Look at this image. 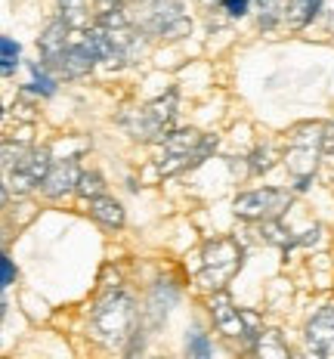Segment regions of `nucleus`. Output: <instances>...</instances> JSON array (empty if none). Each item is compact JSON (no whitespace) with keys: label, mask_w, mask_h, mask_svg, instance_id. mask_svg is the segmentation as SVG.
<instances>
[{"label":"nucleus","mask_w":334,"mask_h":359,"mask_svg":"<svg viewBox=\"0 0 334 359\" xmlns=\"http://www.w3.org/2000/svg\"><path fill=\"white\" fill-rule=\"evenodd\" d=\"M214 149H217V137H204V133H198V130H174V133L165 137L158 170L165 177L180 174V170H186V168L202 164Z\"/></svg>","instance_id":"obj_1"},{"label":"nucleus","mask_w":334,"mask_h":359,"mask_svg":"<svg viewBox=\"0 0 334 359\" xmlns=\"http://www.w3.org/2000/svg\"><path fill=\"white\" fill-rule=\"evenodd\" d=\"M133 325H137V306L127 294H109L96 304L93 316H90V328L102 344L111 347H121L130 338Z\"/></svg>","instance_id":"obj_2"},{"label":"nucleus","mask_w":334,"mask_h":359,"mask_svg":"<svg viewBox=\"0 0 334 359\" xmlns=\"http://www.w3.org/2000/svg\"><path fill=\"white\" fill-rule=\"evenodd\" d=\"M202 260L204 264L198 269L195 282L204 291H220L242 269V245L235 238H211L204 245Z\"/></svg>","instance_id":"obj_3"},{"label":"nucleus","mask_w":334,"mask_h":359,"mask_svg":"<svg viewBox=\"0 0 334 359\" xmlns=\"http://www.w3.org/2000/svg\"><path fill=\"white\" fill-rule=\"evenodd\" d=\"M174 111H176V93L170 90L167 96H158V100L127 111L121 121L137 140H143V143H158V140L167 137V124H170V118H174Z\"/></svg>","instance_id":"obj_4"},{"label":"nucleus","mask_w":334,"mask_h":359,"mask_svg":"<svg viewBox=\"0 0 334 359\" xmlns=\"http://www.w3.org/2000/svg\"><path fill=\"white\" fill-rule=\"evenodd\" d=\"M146 34H161V37H180L192 32V22L186 19L180 0H152L146 6V16L139 22Z\"/></svg>","instance_id":"obj_5"},{"label":"nucleus","mask_w":334,"mask_h":359,"mask_svg":"<svg viewBox=\"0 0 334 359\" xmlns=\"http://www.w3.org/2000/svg\"><path fill=\"white\" fill-rule=\"evenodd\" d=\"M211 313H214V325L220 328L226 338H242V341H257V334L254 332V325H257V319L251 316V313H242V310H235L232 301H229V294L226 291H214V301H211Z\"/></svg>","instance_id":"obj_6"},{"label":"nucleus","mask_w":334,"mask_h":359,"mask_svg":"<svg viewBox=\"0 0 334 359\" xmlns=\"http://www.w3.org/2000/svg\"><path fill=\"white\" fill-rule=\"evenodd\" d=\"M288 205H291V196L285 189H254L235 198V214L244 220H270V217H279Z\"/></svg>","instance_id":"obj_7"},{"label":"nucleus","mask_w":334,"mask_h":359,"mask_svg":"<svg viewBox=\"0 0 334 359\" xmlns=\"http://www.w3.org/2000/svg\"><path fill=\"white\" fill-rule=\"evenodd\" d=\"M50 168H53V161H50L47 149H32V152H25L10 168V183L6 186H13L16 192H28V189H34V186H41L43 180H47Z\"/></svg>","instance_id":"obj_8"},{"label":"nucleus","mask_w":334,"mask_h":359,"mask_svg":"<svg viewBox=\"0 0 334 359\" xmlns=\"http://www.w3.org/2000/svg\"><path fill=\"white\" fill-rule=\"evenodd\" d=\"M307 350L316 356H328L334 350V306H322L307 325Z\"/></svg>","instance_id":"obj_9"},{"label":"nucleus","mask_w":334,"mask_h":359,"mask_svg":"<svg viewBox=\"0 0 334 359\" xmlns=\"http://www.w3.org/2000/svg\"><path fill=\"white\" fill-rule=\"evenodd\" d=\"M319 152H322L319 146L313 149V143H307L303 137H294V146L288 149L285 164H288V170H291V177H297V189H307L309 177H313V170H316Z\"/></svg>","instance_id":"obj_10"},{"label":"nucleus","mask_w":334,"mask_h":359,"mask_svg":"<svg viewBox=\"0 0 334 359\" xmlns=\"http://www.w3.org/2000/svg\"><path fill=\"white\" fill-rule=\"evenodd\" d=\"M69 34H71V22L65 16H59L56 22H50L47 32H43V37L37 41V47H41V56L47 59L50 69H56V62L62 59V53L69 50Z\"/></svg>","instance_id":"obj_11"},{"label":"nucleus","mask_w":334,"mask_h":359,"mask_svg":"<svg viewBox=\"0 0 334 359\" xmlns=\"http://www.w3.org/2000/svg\"><path fill=\"white\" fill-rule=\"evenodd\" d=\"M78 164L74 161H59L50 168V174L47 180L41 183V189H43V196L47 198H62L65 192H71V189H78Z\"/></svg>","instance_id":"obj_12"},{"label":"nucleus","mask_w":334,"mask_h":359,"mask_svg":"<svg viewBox=\"0 0 334 359\" xmlns=\"http://www.w3.org/2000/svg\"><path fill=\"white\" fill-rule=\"evenodd\" d=\"M93 62L96 59L90 56V50H87L84 43H81V37H78V41L69 43V50H65L62 59L56 62V72L65 74V78H84V74L93 69Z\"/></svg>","instance_id":"obj_13"},{"label":"nucleus","mask_w":334,"mask_h":359,"mask_svg":"<svg viewBox=\"0 0 334 359\" xmlns=\"http://www.w3.org/2000/svg\"><path fill=\"white\" fill-rule=\"evenodd\" d=\"M90 214L93 220H99L102 226H124V208L121 201L109 198V196H99V198H90Z\"/></svg>","instance_id":"obj_14"},{"label":"nucleus","mask_w":334,"mask_h":359,"mask_svg":"<svg viewBox=\"0 0 334 359\" xmlns=\"http://www.w3.org/2000/svg\"><path fill=\"white\" fill-rule=\"evenodd\" d=\"M254 6H257L260 28H272L285 19L288 10H291V0H254Z\"/></svg>","instance_id":"obj_15"},{"label":"nucleus","mask_w":334,"mask_h":359,"mask_svg":"<svg viewBox=\"0 0 334 359\" xmlns=\"http://www.w3.org/2000/svg\"><path fill=\"white\" fill-rule=\"evenodd\" d=\"M260 233H263V238L270 245H279V248H294V245H307L303 238H294L288 229H281L279 223H276V217H270V220H263V226H260Z\"/></svg>","instance_id":"obj_16"},{"label":"nucleus","mask_w":334,"mask_h":359,"mask_svg":"<svg viewBox=\"0 0 334 359\" xmlns=\"http://www.w3.org/2000/svg\"><path fill=\"white\" fill-rule=\"evenodd\" d=\"M257 353L285 359V356H288V347L281 344V334H279V332H266V334L260 332V334H257Z\"/></svg>","instance_id":"obj_17"},{"label":"nucleus","mask_w":334,"mask_h":359,"mask_svg":"<svg viewBox=\"0 0 334 359\" xmlns=\"http://www.w3.org/2000/svg\"><path fill=\"white\" fill-rule=\"evenodd\" d=\"M319 4H322V0H297V4L291 6V25L303 28L307 22H313L316 13H319Z\"/></svg>","instance_id":"obj_18"},{"label":"nucleus","mask_w":334,"mask_h":359,"mask_svg":"<svg viewBox=\"0 0 334 359\" xmlns=\"http://www.w3.org/2000/svg\"><path fill=\"white\" fill-rule=\"evenodd\" d=\"M78 192H81L84 198H99V196H106V183H102L99 174H81Z\"/></svg>","instance_id":"obj_19"},{"label":"nucleus","mask_w":334,"mask_h":359,"mask_svg":"<svg viewBox=\"0 0 334 359\" xmlns=\"http://www.w3.org/2000/svg\"><path fill=\"white\" fill-rule=\"evenodd\" d=\"M0 69H4V74H13V69H16V62H19V43L13 41V37H4L0 41Z\"/></svg>","instance_id":"obj_20"},{"label":"nucleus","mask_w":334,"mask_h":359,"mask_svg":"<svg viewBox=\"0 0 334 359\" xmlns=\"http://www.w3.org/2000/svg\"><path fill=\"white\" fill-rule=\"evenodd\" d=\"M272 158H276V152H272V146H260L254 155H251V174L260 177L266 174V170L272 168Z\"/></svg>","instance_id":"obj_21"},{"label":"nucleus","mask_w":334,"mask_h":359,"mask_svg":"<svg viewBox=\"0 0 334 359\" xmlns=\"http://www.w3.org/2000/svg\"><path fill=\"white\" fill-rule=\"evenodd\" d=\"M186 350L195 359H207L211 356V341H207V334H202V332H192L189 338H186Z\"/></svg>","instance_id":"obj_22"},{"label":"nucleus","mask_w":334,"mask_h":359,"mask_svg":"<svg viewBox=\"0 0 334 359\" xmlns=\"http://www.w3.org/2000/svg\"><path fill=\"white\" fill-rule=\"evenodd\" d=\"M32 78H34L32 87L37 90V93H43V96H53V93H56V81L50 78L47 69H41L37 62H32Z\"/></svg>","instance_id":"obj_23"},{"label":"nucleus","mask_w":334,"mask_h":359,"mask_svg":"<svg viewBox=\"0 0 334 359\" xmlns=\"http://www.w3.org/2000/svg\"><path fill=\"white\" fill-rule=\"evenodd\" d=\"M59 6H62V16L74 25H84V0H59Z\"/></svg>","instance_id":"obj_24"},{"label":"nucleus","mask_w":334,"mask_h":359,"mask_svg":"<svg viewBox=\"0 0 334 359\" xmlns=\"http://www.w3.org/2000/svg\"><path fill=\"white\" fill-rule=\"evenodd\" d=\"M248 4L251 0H223V10H226L232 19H242L244 13H248Z\"/></svg>","instance_id":"obj_25"},{"label":"nucleus","mask_w":334,"mask_h":359,"mask_svg":"<svg viewBox=\"0 0 334 359\" xmlns=\"http://www.w3.org/2000/svg\"><path fill=\"white\" fill-rule=\"evenodd\" d=\"M13 279H16V269H13V260L10 257H4L0 260V285H13Z\"/></svg>","instance_id":"obj_26"},{"label":"nucleus","mask_w":334,"mask_h":359,"mask_svg":"<svg viewBox=\"0 0 334 359\" xmlns=\"http://www.w3.org/2000/svg\"><path fill=\"white\" fill-rule=\"evenodd\" d=\"M322 152H334V124L325 127V137H322Z\"/></svg>","instance_id":"obj_27"},{"label":"nucleus","mask_w":334,"mask_h":359,"mask_svg":"<svg viewBox=\"0 0 334 359\" xmlns=\"http://www.w3.org/2000/svg\"><path fill=\"white\" fill-rule=\"evenodd\" d=\"M96 6H102V10H111V6H118V0H96Z\"/></svg>","instance_id":"obj_28"},{"label":"nucleus","mask_w":334,"mask_h":359,"mask_svg":"<svg viewBox=\"0 0 334 359\" xmlns=\"http://www.w3.org/2000/svg\"><path fill=\"white\" fill-rule=\"evenodd\" d=\"M202 4H214V0H202Z\"/></svg>","instance_id":"obj_29"}]
</instances>
